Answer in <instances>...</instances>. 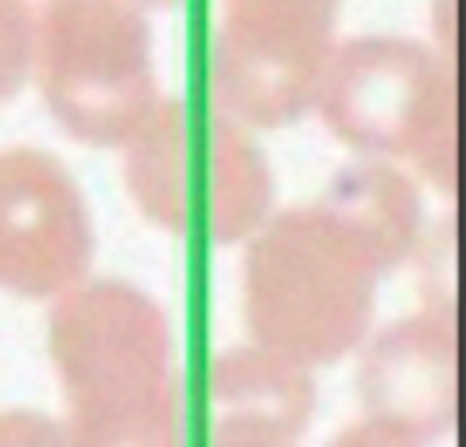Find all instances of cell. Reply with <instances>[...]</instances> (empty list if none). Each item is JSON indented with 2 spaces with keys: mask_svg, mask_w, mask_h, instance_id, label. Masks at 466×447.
I'll list each match as a JSON object with an SVG mask.
<instances>
[{
  "mask_svg": "<svg viewBox=\"0 0 466 447\" xmlns=\"http://www.w3.org/2000/svg\"><path fill=\"white\" fill-rule=\"evenodd\" d=\"M12 12H16V5H12V0H0V27H12ZM0 51L12 55V43H0Z\"/></svg>",
  "mask_w": 466,
  "mask_h": 447,
  "instance_id": "obj_1",
  "label": "cell"
}]
</instances>
